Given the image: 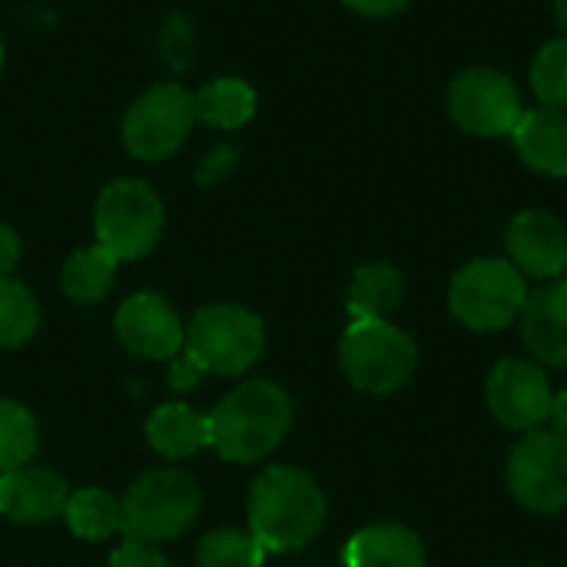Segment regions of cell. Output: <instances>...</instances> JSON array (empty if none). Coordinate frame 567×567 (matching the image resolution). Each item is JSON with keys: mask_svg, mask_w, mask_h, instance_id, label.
<instances>
[{"mask_svg": "<svg viewBox=\"0 0 567 567\" xmlns=\"http://www.w3.org/2000/svg\"><path fill=\"white\" fill-rule=\"evenodd\" d=\"M326 525V495L312 475L292 465L266 468L249 492V532L272 555L299 551Z\"/></svg>", "mask_w": 567, "mask_h": 567, "instance_id": "cell-1", "label": "cell"}, {"mask_svg": "<svg viewBox=\"0 0 567 567\" xmlns=\"http://www.w3.org/2000/svg\"><path fill=\"white\" fill-rule=\"evenodd\" d=\"M292 425V399L276 382L256 379L233 389L209 415V445L236 465H252L279 449Z\"/></svg>", "mask_w": 567, "mask_h": 567, "instance_id": "cell-2", "label": "cell"}, {"mask_svg": "<svg viewBox=\"0 0 567 567\" xmlns=\"http://www.w3.org/2000/svg\"><path fill=\"white\" fill-rule=\"evenodd\" d=\"M266 349V326L243 306H206L186 329V359L199 372L239 375L259 362Z\"/></svg>", "mask_w": 567, "mask_h": 567, "instance_id": "cell-3", "label": "cell"}, {"mask_svg": "<svg viewBox=\"0 0 567 567\" xmlns=\"http://www.w3.org/2000/svg\"><path fill=\"white\" fill-rule=\"evenodd\" d=\"M120 508H123V535L130 542L140 545L173 542L193 525L199 512V488L186 472L159 468L133 482Z\"/></svg>", "mask_w": 567, "mask_h": 567, "instance_id": "cell-4", "label": "cell"}, {"mask_svg": "<svg viewBox=\"0 0 567 567\" xmlns=\"http://www.w3.org/2000/svg\"><path fill=\"white\" fill-rule=\"evenodd\" d=\"M525 299V276L508 259H475L455 272L449 289L452 316L475 332L508 329L522 316Z\"/></svg>", "mask_w": 567, "mask_h": 567, "instance_id": "cell-5", "label": "cell"}, {"mask_svg": "<svg viewBox=\"0 0 567 567\" xmlns=\"http://www.w3.org/2000/svg\"><path fill=\"white\" fill-rule=\"evenodd\" d=\"M415 342L389 319L352 322L339 346L349 382L372 395L402 389L415 372Z\"/></svg>", "mask_w": 567, "mask_h": 567, "instance_id": "cell-6", "label": "cell"}, {"mask_svg": "<svg viewBox=\"0 0 567 567\" xmlns=\"http://www.w3.org/2000/svg\"><path fill=\"white\" fill-rule=\"evenodd\" d=\"M163 203L143 179H116L110 183L93 213L96 239L120 262L146 256L163 236Z\"/></svg>", "mask_w": 567, "mask_h": 567, "instance_id": "cell-7", "label": "cell"}, {"mask_svg": "<svg viewBox=\"0 0 567 567\" xmlns=\"http://www.w3.org/2000/svg\"><path fill=\"white\" fill-rule=\"evenodd\" d=\"M196 123L193 93L179 83H159L146 90L123 116V143L126 150L143 159L156 163L173 156Z\"/></svg>", "mask_w": 567, "mask_h": 567, "instance_id": "cell-8", "label": "cell"}, {"mask_svg": "<svg viewBox=\"0 0 567 567\" xmlns=\"http://www.w3.org/2000/svg\"><path fill=\"white\" fill-rule=\"evenodd\" d=\"M508 488L535 515H558L567 505V445L551 432H528L508 458Z\"/></svg>", "mask_w": 567, "mask_h": 567, "instance_id": "cell-9", "label": "cell"}, {"mask_svg": "<svg viewBox=\"0 0 567 567\" xmlns=\"http://www.w3.org/2000/svg\"><path fill=\"white\" fill-rule=\"evenodd\" d=\"M449 113L472 136H505L522 120V93L498 70H465L449 86Z\"/></svg>", "mask_w": 567, "mask_h": 567, "instance_id": "cell-10", "label": "cell"}, {"mask_svg": "<svg viewBox=\"0 0 567 567\" xmlns=\"http://www.w3.org/2000/svg\"><path fill=\"white\" fill-rule=\"evenodd\" d=\"M485 395L492 415L515 432H535L542 422H548L555 399L548 375L525 359H502L488 375Z\"/></svg>", "mask_w": 567, "mask_h": 567, "instance_id": "cell-11", "label": "cell"}, {"mask_svg": "<svg viewBox=\"0 0 567 567\" xmlns=\"http://www.w3.org/2000/svg\"><path fill=\"white\" fill-rule=\"evenodd\" d=\"M116 336L140 359H173L186 346V329L176 309L156 292H136L116 309Z\"/></svg>", "mask_w": 567, "mask_h": 567, "instance_id": "cell-12", "label": "cell"}, {"mask_svg": "<svg viewBox=\"0 0 567 567\" xmlns=\"http://www.w3.org/2000/svg\"><path fill=\"white\" fill-rule=\"evenodd\" d=\"M508 252L512 266L522 276L551 282L561 276L567 259V229L565 223L545 209H528L512 219L508 226Z\"/></svg>", "mask_w": 567, "mask_h": 567, "instance_id": "cell-13", "label": "cell"}, {"mask_svg": "<svg viewBox=\"0 0 567 567\" xmlns=\"http://www.w3.org/2000/svg\"><path fill=\"white\" fill-rule=\"evenodd\" d=\"M70 498V488L60 475L50 468H17L0 475V515L23 522V525H43L63 515Z\"/></svg>", "mask_w": 567, "mask_h": 567, "instance_id": "cell-14", "label": "cell"}, {"mask_svg": "<svg viewBox=\"0 0 567 567\" xmlns=\"http://www.w3.org/2000/svg\"><path fill=\"white\" fill-rule=\"evenodd\" d=\"M522 336L535 359L567 369V282L551 279L528 292L522 309Z\"/></svg>", "mask_w": 567, "mask_h": 567, "instance_id": "cell-15", "label": "cell"}, {"mask_svg": "<svg viewBox=\"0 0 567 567\" xmlns=\"http://www.w3.org/2000/svg\"><path fill=\"white\" fill-rule=\"evenodd\" d=\"M518 156L545 176H567V110H525L512 130Z\"/></svg>", "mask_w": 567, "mask_h": 567, "instance_id": "cell-16", "label": "cell"}, {"mask_svg": "<svg viewBox=\"0 0 567 567\" xmlns=\"http://www.w3.org/2000/svg\"><path fill=\"white\" fill-rule=\"evenodd\" d=\"M342 561L346 567H425V548L402 525H372L349 538Z\"/></svg>", "mask_w": 567, "mask_h": 567, "instance_id": "cell-17", "label": "cell"}, {"mask_svg": "<svg viewBox=\"0 0 567 567\" xmlns=\"http://www.w3.org/2000/svg\"><path fill=\"white\" fill-rule=\"evenodd\" d=\"M146 439L163 458H186L209 445V415L189 405H163L146 422Z\"/></svg>", "mask_w": 567, "mask_h": 567, "instance_id": "cell-18", "label": "cell"}, {"mask_svg": "<svg viewBox=\"0 0 567 567\" xmlns=\"http://www.w3.org/2000/svg\"><path fill=\"white\" fill-rule=\"evenodd\" d=\"M405 296V279L395 266L389 262H372L362 266L352 279L349 289V312L352 322H369V319H385L399 309Z\"/></svg>", "mask_w": 567, "mask_h": 567, "instance_id": "cell-19", "label": "cell"}, {"mask_svg": "<svg viewBox=\"0 0 567 567\" xmlns=\"http://www.w3.org/2000/svg\"><path fill=\"white\" fill-rule=\"evenodd\" d=\"M196 120L216 130H236L252 120L256 113V90L236 76H223L206 83L199 93H193Z\"/></svg>", "mask_w": 567, "mask_h": 567, "instance_id": "cell-20", "label": "cell"}, {"mask_svg": "<svg viewBox=\"0 0 567 567\" xmlns=\"http://www.w3.org/2000/svg\"><path fill=\"white\" fill-rule=\"evenodd\" d=\"M116 266H120V259L110 249H103L100 243L90 249H80L63 266V292L80 306L100 302L113 286Z\"/></svg>", "mask_w": 567, "mask_h": 567, "instance_id": "cell-21", "label": "cell"}, {"mask_svg": "<svg viewBox=\"0 0 567 567\" xmlns=\"http://www.w3.org/2000/svg\"><path fill=\"white\" fill-rule=\"evenodd\" d=\"M63 518L73 535L86 542H106L110 535L123 532V508L103 488H80L66 498Z\"/></svg>", "mask_w": 567, "mask_h": 567, "instance_id": "cell-22", "label": "cell"}, {"mask_svg": "<svg viewBox=\"0 0 567 567\" xmlns=\"http://www.w3.org/2000/svg\"><path fill=\"white\" fill-rule=\"evenodd\" d=\"M40 326V309L33 292L17 282L0 276V349H17L23 346Z\"/></svg>", "mask_w": 567, "mask_h": 567, "instance_id": "cell-23", "label": "cell"}, {"mask_svg": "<svg viewBox=\"0 0 567 567\" xmlns=\"http://www.w3.org/2000/svg\"><path fill=\"white\" fill-rule=\"evenodd\" d=\"M37 445L40 435L33 415L17 402L0 399V475L23 468L37 455Z\"/></svg>", "mask_w": 567, "mask_h": 567, "instance_id": "cell-24", "label": "cell"}, {"mask_svg": "<svg viewBox=\"0 0 567 567\" xmlns=\"http://www.w3.org/2000/svg\"><path fill=\"white\" fill-rule=\"evenodd\" d=\"M266 555L269 551L259 545V538L239 528H219L206 535L196 548L199 567H262Z\"/></svg>", "mask_w": 567, "mask_h": 567, "instance_id": "cell-25", "label": "cell"}, {"mask_svg": "<svg viewBox=\"0 0 567 567\" xmlns=\"http://www.w3.org/2000/svg\"><path fill=\"white\" fill-rule=\"evenodd\" d=\"M532 86L545 106L567 110V37L538 50L532 63Z\"/></svg>", "mask_w": 567, "mask_h": 567, "instance_id": "cell-26", "label": "cell"}, {"mask_svg": "<svg viewBox=\"0 0 567 567\" xmlns=\"http://www.w3.org/2000/svg\"><path fill=\"white\" fill-rule=\"evenodd\" d=\"M110 567H169V561L153 551L150 545H140V542H126L113 551Z\"/></svg>", "mask_w": 567, "mask_h": 567, "instance_id": "cell-27", "label": "cell"}, {"mask_svg": "<svg viewBox=\"0 0 567 567\" xmlns=\"http://www.w3.org/2000/svg\"><path fill=\"white\" fill-rule=\"evenodd\" d=\"M233 163H236V150L233 146H219V150L206 153V159L199 163V173L196 176H199L203 186H209V183L223 179L233 169Z\"/></svg>", "mask_w": 567, "mask_h": 567, "instance_id": "cell-28", "label": "cell"}, {"mask_svg": "<svg viewBox=\"0 0 567 567\" xmlns=\"http://www.w3.org/2000/svg\"><path fill=\"white\" fill-rule=\"evenodd\" d=\"M20 262V236L0 223V276H10Z\"/></svg>", "mask_w": 567, "mask_h": 567, "instance_id": "cell-29", "label": "cell"}, {"mask_svg": "<svg viewBox=\"0 0 567 567\" xmlns=\"http://www.w3.org/2000/svg\"><path fill=\"white\" fill-rule=\"evenodd\" d=\"M346 7L365 13V17H392L409 7V0H342Z\"/></svg>", "mask_w": 567, "mask_h": 567, "instance_id": "cell-30", "label": "cell"}, {"mask_svg": "<svg viewBox=\"0 0 567 567\" xmlns=\"http://www.w3.org/2000/svg\"><path fill=\"white\" fill-rule=\"evenodd\" d=\"M548 422H551V435H558V439L567 445V389H561V392L551 399Z\"/></svg>", "mask_w": 567, "mask_h": 567, "instance_id": "cell-31", "label": "cell"}, {"mask_svg": "<svg viewBox=\"0 0 567 567\" xmlns=\"http://www.w3.org/2000/svg\"><path fill=\"white\" fill-rule=\"evenodd\" d=\"M196 379H199V369L189 359L176 362V369H173V389H193Z\"/></svg>", "mask_w": 567, "mask_h": 567, "instance_id": "cell-32", "label": "cell"}, {"mask_svg": "<svg viewBox=\"0 0 567 567\" xmlns=\"http://www.w3.org/2000/svg\"><path fill=\"white\" fill-rule=\"evenodd\" d=\"M555 10H558V23L565 27V33H567V0H558V3H555Z\"/></svg>", "mask_w": 567, "mask_h": 567, "instance_id": "cell-33", "label": "cell"}, {"mask_svg": "<svg viewBox=\"0 0 567 567\" xmlns=\"http://www.w3.org/2000/svg\"><path fill=\"white\" fill-rule=\"evenodd\" d=\"M561 282H567V259H565V269H561Z\"/></svg>", "mask_w": 567, "mask_h": 567, "instance_id": "cell-34", "label": "cell"}, {"mask_svg": "<svg viewBox=\"0 0 567 567\" xmlns=\"http://www.w3.org/2000/svg\"><path fill=\"white\" fill-rule=\"evenodd\" d=\"M0 66H3V40H0Z\"/></svg>", "mask_w": 567, "mask_h": 567, "instance_id": "cell-35", "label": "cell"}]
</instances>
